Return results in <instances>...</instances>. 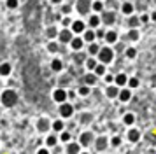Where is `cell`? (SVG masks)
Segmentation results:
<instances>
[{
	"mask_svg": "<svg viewBox=\"0 0 156 154\" xmlns=\"http://www.w3.org/2000/svg\"><path fill=\"white\" fill-rule=\"evenodd\" d=\"M44 142H46V147H49V149H55V147L58 145V142H60V137H58L56 133H48V135H46V140H44Z\"/></svg>",
	"mask_w": 156,
	"mask_h": 154,
	"instance_id": "19",
	"label": "cell"
},
{
	"mask_svg": "<svg viewBox=\"0 0 156 154\" xmlns=\"http://www.w3.org/2000/svg\"><path fill=\"white\" fill-rule=\"evenodd\" d=\"M74 37H76V35H74V32H72L70 28H60L58 42H60V44H70Z\"/></svg>",
	"mask_w": 156,
	"mask_h": 154,
	"instance_id": "8",
	"label": "cell"
},
{
	"mask_svg": "<svg viewBox=\"0 0 156 154\" xmlns=\"http://www.w3.org/2000/svg\"><path fill=\"white\" fill-rule=\"evenodd\" d=\"M18 5H20V2H18V0H5V7L11 9V11L18 9Z\"/></svg>",
	"mask_w": 156,
	"mask_h": 154,
	"instance_id": "44",
	"label": "cell"
},
{
	"mask_svg": "<svg viewBox=\"0 0 156 154\" xmlns=\"http://www.w3.org/2000/svg\"><path fill=\"white\" fill-rule=\"evenodd\" d=\"M125 58H126V60H135V58H137V49H135L133 46L125 47Z\"/></svg>",
	"mask_w": 156,
	"mask_h": 154,
	"instance_id": "35",
	"label": "cell"
},
{
	"mask_svg": "<svg viewBox=\"0 0 156 154\" xmlns=\"http://www.w3.org/2000/svg\"><path fill=\"white\" fill-rule=\"evenodd\" d=\"M93 119H95V117H93V114L88 112V114H83V116H81V123H83V124H90Z\"/></svg>",
	"mask_w": 156,
	"mask_h": 154,
	"instance_id": "43",
	"label": "cell"
},
{
	"mask_svg": "<svg viewBox=\"0 0 156 154\" xmlns=\"http://www.w3.org/2000/svg\"><path fill=\"white\" fill-rule=\"evenodd\" d=\"M97 60H98V63H104V65L112 63L114 61V49L111 47V46H102L98 56H97Z\"/></svg>",
	"mask_w": 156,
	"mask_h": 154,
	"instance_id": "2",
	"label": "cell"
},
{
	"mask_svg": "<svg viewBox=\"0 0 156 154\" xmlns=\"http://www.w3.org/2000/svg\"><path fill=\"white\" fill-rule=\"evenodd\" d=\"M35 154H51V149L44 145V147H41V149H37V152H35Z\"/></svg>",
	"mask_w": 156,
	"mask_h": 154,
	"instance_id": "46",
	"label": "cell"
},
{
	"mask_svg": "<svg viewBox=\"0 0 156 154\" xmlns=\"http://www.w3.org/2000/svg\"><path fill=\"white\" fill-rule=\"evenodd\" d=\"M58 114L62 119H70L74 116V105L70 102H65V103L58 105Z\"/></svg>",
	"mask_w": 156,
	"mask_h": 154,
	"instance_id": "5",
	"label": "cell"
},
{
	"mask_svg": "<svg viewBox=\"0 0 156 154\" xmlns=\"http://www.w3.org/2000/svg\"><path fill=\"white\" fill-rule=\"evenodd\" d=\"M60 137V142H63V144H69V142H72V135L70 131H67V130H63V131L58 135Z\"/></svg>",
	"mask_w": 156,
	"mask_h": 154,
	"instance_id": "38",
	"label": "cell"
},
{
	"mask_svg": "<svg viewBox=\"0 0 156 154\" xmlns=\"http://www.w3.org/2000/svg\"><path fill=\"white\" fill-rule=\"evenodd\" d=\"M100 49H102V44H97V42H91V44H88V54L93 56V58H97L100 53Z\"/></svg>",
	"mask_w": 156,
	"mask_h": 154,
	"instance_id": "26",
	"label": "cell"
},
{
	"mask_svg": "<svg viewBox=\"0 0 156 154\" xmlns=\"http://www.w3.org/2000/svg\"><path fill=\"white\" fill-rule=\"evenodd\" d=\"M133 96V89H130V88H121L119 89V95H118V100H119L121 103H128L130 100Z\"/></svg>",
	"mask_w": 156,
	"mask_h": 154,
	"instance_id": "12",
	"label": "cell"
},
{
	"mask_svg": "<svg viewBox=\"0 0 156 154\" xmlns=\"http://www.w3.org/2000/svg\"><path fill=\"white\" fill-rule=\"evenodd\" d=\"M58 33H60V28L55 26V25H51V26L46 28V37H48L49 40H55V39H58Z\"/></svg>",
	"mask_w": 156,
	"mask_h": 154,
	"instance_id": "25",
	"label": "cell"
},
{
	"mask_svg": "<svg viewBox=\"0 0 156 154\" xmlns=\"http://www.w3.org/2000/svg\"><path fill=\"white\" fill-rule=\"evenodd\" d=\"M77 95L79 96H83V98L90 96V95H91V86H88V84H81V86L77 88Z\"/></svg>",
	"mask_w": 156,
	"mask_h": 154,
	"instance_id": "31",
	"label": "cell"
},
{
	"mask_svg": "<svg viewBox=\"0 0 156 154\" xmlns=\"http://www.w3.org/2000/svg\"><path fill=\"white\" fill-rule=\"evenodd\" d=\"M135 121H137V116H135L133 112H126V114H123V124H125V126L133 128Z\"/></svg>",
	"mask_w": 156,
	"mask_h": 154,
	"instance_id": "23",
	"label": "cell"
},
{
	"mask_svg": "<svg viewBox=\"0 0 156 154\" xmlns=\"http://www.w3.org/2000/svg\"><path fill=\"white\" fill-rule=\"evenodd\" d=\"M84 39H83V37H81V35H76V37H74V39H72V42L70 44H69V46H70V49L72 51H76V53H77V51H81V49L84 47Z\"/></svg>",
	"mask_w": 156,
	"mask_h": 154,
	"instance_id": "17",
	"label": "cell"
},
{
	"mask_svg": "<svg viewBox=\"0 0 156 154\" xmlns=\"http://www.w3.org/2000/svg\"><path fill=\"white\" fill-rule=\"evenodd\" d=\"M100 25H102V18H100V14L91 12L90 16H88V28H93V30H97Z\"/></svg>",
	"mask_w": 156,
	"mask_h": 154,
	"instance_id": "15",
	"label": "cell"
},
{
	"mask_svg": "<svg viewBox=\"0 0 156 154\" xmlns=\"http://www.w3.org/2000/svg\"><path fill=\"white\" fill-rule=\"evenodd\" d=\"M126 37H128L130 42H137V40H140V32H139L137 28H130L126 32Z\"/></svg>",
	"mask_w": 156,
	"mask_h": 154,
	"instance_id": "30",
	"label": "cell"
},
{
	"mask_svg": "<svg viewBox=\"0 0 156 154\" xmlns=\"http://www.w3.org/2000/svg\"><path fill=\"white\" fill-rule=\"evenodd\" d=\"M121 12L125 14V16H133L135 14V5H133V2H123L121 4Z\"/></svg>",
	"mask_w": 156,
	"mask_h": 154,
	"instance_id": "21",
	"label": "cell"
},
{
	"mask_svg": "<svg viewBox=\"0 0 156 154\" xmlns=\"http://www.w3.org/2000/svg\"><path fill=\"white\" fill-rule=\"evenodd\" d=\"M4 2H5V0H4Z\"/></svg>",
	"mask_w": 156,
	"mask_h": 154,
	"instance_id": "55",
	"label": "cell"
},
{
	"mask_svg": "<svg viewBox=\"0 0 156 154\" xmlns=\"http://www.w3.org/2000/svg\"><path fill=\"white\" fill-rule=\"evenodd\" d=\"M104 11H105V9H104V2H102V0H93V4H91V12L102 14Z\"/></svg>",
	"mask_w": 156,
	"mask_h": 154,
	"instance_id": "32",
	"label": "cell"
},
{
	"mask_svg": "<svg viewBox=\"0 0 156 154\" xmlns=\"http://www.w3.org/2000/svg\"><path fill=\"white\" fill-rule=\"evenodd\" d=\"M76 95H77V91H69V100L70 98H76Z\"/></svg>",
	"mask_w": 156,
	"mask_h": 154,
	"instance_id": "50",
	"label": "cell"
},
{
	"mask_svg": "<svg viewBox=\"0 0 156 154\" xmlns=\"http://www.w3.org/2000/svg\"><path fill=\"white\" fill-rule=\"evenodd\" d=\"M51 123L53 121H49L48 117H39L35 123V128L39 133H42V135H48V133H51Z\"/></svg>",
	"mask_w": 156,
	"mask_h": 154,
	"instance_id": "7",
	"label": "cell"
},
{
	"mask_svg": "<svg viewBox=\"0 0 156 154\" xmlns=\"http://www.w3.org/2000/svg\"><path fill=\"white\" fill-rule=\"evenodd\" d=\"M83 39H84L86 44H91V42H97V32L93 30V28H86V32L81 35Z\"/></svg>",
	"mask_w": 156,
	"mask_h": 154,
	"instance_id": "22",
	"label": "cell"
},
{
	"mask_svg": "<svg viewBox=\"0 0 156 154\" xmlns=\"http://www.w3.org/2000/svg\"><path fill=\"white\" fill-rule=\"evenodd\" d=\"M140 86V81L137 79V77H128V86L126 88H130V89H137Z\"/></svg>",
	"mask_w": 156,
	"mask_h": 154,
	"instance_id": "39",
	"label": "cell"
},
{
	"mask_svg": "<svg viewBox=\"0 0 156 154\" xmlns=\"http://www.w3.org/2000/svg\"><path fill=\"white\" fill-rule=\"evenodd\" d=\"M119 89L116 84H107L105 86V96L111 98V100H118V95H119Z\"/></svg>",
	"mask_w": 156,
	"mask_h": 154,
	"instance_id": "14",
	"label": "cell"
},
{
	"mask_svg": "<svg viewBox=\"0 0 156 154\" xmlns=\"http://www.w3.org/2000/svg\"><path fill=\"white\" fill-rule=\"evenodd\" d=\"M98 154H102V152H98Z\"/></svg>",
	"mask_w": 156,
	"mask_h": 154,
	"instance_id": "54",
	"label": "cell"
},
{
	"mask_svg": "<svg viewBox=\"0 0 156 154\" xmlns=\"http://www.w3.org/2000/svg\"><path fill=\"white\" fill-rule=\"evenodd\" d=\"M151 21H154V23H156V11H154V12H151Z\"/></svg>",
	"mask_w": 156,
	"mask_h": 154,
	"instance_id": "51",
	"label": "cell"
},
{
	"mask_svg": "<svg viewBox=\"0 0 156 154\" xmlns=\"http://www.w3.org/2000/svg\"><path fill=\"white\" fill-rule=\"evenodd\" d=\"M95 138H97V137L93 135V131H90V130H84V131H81L77 142H79L83 147H86V149H88L90 145H93V144H95Z\"/></svg>",
	"mask_w": 156,
	"mask_h": 154,
	"instance_id": "4",
	"label": "cell"
},
{
	"mask_svg": "<svg viewBox=\"0 0 156 154\" xmlns=\"http://www.w3.org/2000/svg\"><path fill=\"white\" fill-rule=\"evenodd\" d=\"M0 117H2V110H0Z\"/></svg>",
	"mask_w": 156,
	"mask_h": 154,
	"instance_id": "53",
	"label": "cell"
},
{
	"mask_svg": "<svg viewBox=\"0 0 156 154\" xmlns=\"http://www.w3.org/2000/svg\"><path fill=\"white\" fill-rule=\"evenodd\" d=\"M49 2L53 5H62V4H63V0H49Z\"/></svg>",
	"mask_w": 156,
	"mask_h": 154,
	"instance_id": "49",
	"label": "cell"
},
{
	"mask_svg": "<svg viewBox=\"0 0 156 154\" xmlns=\"http://www.w3.org/2000/svg\"><path fill=\"white\" fill-rule=\"evenodd\" d=\"M81 154H90V151H81Z\"/></svg>",
	"mask_w": 156,
	"mask_h": 154,
	"instance_id": "52",
	"label": "cell"
},
{
	"mask_svg": "<svg viewBox=\"0 0 156 154\" xmlns=\"http://www.w3.org/2000/svg\"><path fill=\"white\" fill-rule=\"evenodd\" d=\"M95 74H97V77H104L107 74V65H104V63H98L97 67H95V70H93Z\"/></svg>",
	"mask_w": 156,
	"mask_h": 154,
	"instance_id": "36",
	"label": "cell"
},
{
	"mask_svg": "<svg viewBox=\"0 0 156 154\" xmlns=\"http://www.w3.org/2000/svg\"><path fill=\"white\" fill-rule=\"evenodd\" d=\"M139 19H140V25H146V23H149V21H151V14L142 12V14H139Z\"/></svg>",
	"mask_w": 156,
	"mask_h": 154,
	"instance_id": "45",
	"label": "cell"
},
{
	"mask_svg": "<svg viewBox=\"0 0 156 154\" xmlns=\"http://www.w3.org/2000/svg\"><path fill=\"white\" fill-rule=\"evenodd\" d=\"M51 70L53 72H62L63 70V61L60 58H53L51 60Z\"/></svg>",
	"mask_w": 156,
	"mask_h": 154,
	"instance_id": "34",
	"label": "cell"
},
{
	"mask_svg": "<svg viewBox=\"0 0 156 154\" xmlns=\"http://www.w3.org/2000/svg\"><path fill=\"white\" fill-rule=\"evenodd\" d=\"M100 18H102V25H105V26H112L116 23V12L114 11H104L100 14Z\"/></svg>",
	"mask_w": 156,
	"mask_h": 154,
	"instance_id": "10",
	"label": "cell"
},
{
	"mask_svg": "<svg viewBox=\"0 0 156 154\" xmlns=\"http://www.w3.org/2000/svg\"><path fill=\"white\" fill-rule=\"evenodd\" d=\"M121 144H123V138H121L119 135H114V137H111V147H119Z\"/></svg>",
	"mask_w": 156,
	"mask_h": 154,
	"instance_id": "42",
	"label": "cell"
},
{
	"mask_svg": "<svg viewBox=\"0 0 156 154\" xmlns=\"http://www.w3.org/2000/svg\"><path fill=\"white\" fill-rule=\"evenodd\" d=\"M86 23L83 19H74V23H72V26H70V30L74 32V35H83L86 32Z\"/></svg>",
	"mask_w": 156,
	"mask_h": 154,
	"instance_id": "11",
	"label": "cell"
},
{
	"mask_svg": "<svg viewBox=\"0 0 156 154\" xmlns=\"http://www.w3.org/2000/svg\"><path fill=\"white\" fill-rule=\"evenodd\" d=\"M65 130V119H62V117H58V119H55L53 123H51V131L53 133H56V135H60V133Z\"/></svg>",
	"mask_w": 156,
	"mask_h": 154,
	"instance_id": "18",
	"label": "cell"
},
{
	"mask_svg": "<svg viewBox=\"0 0 156 154\" xmlns=\"http://www.w3.org/2000/svg\"><path fill=\"white\" fill-rule=\"evenodd\" d=\"M95 32H97V39H105V33H107V30H98V28H97Z\"/></svg>",
	"mask_w": 156,
	"mask_h": 154,
	"instance_id": "48",
	"label": "cell"
},
{
	"mask_svg": "<svg viewBox=\"0 0 156 154\" xmlns=\"http://www.w3.org/2000/svg\"><path fill=\"white\" fill-rule=\"evenodd\" d=\"M51 98H53V102L55 103H65V102H69V91L65 89V88H60L58 86L56 89H53V93H51Z\"/></svg>",
	"mask_w": 156,
	"mask_h": 154,
	"instance_id": "3",
	"label": "cell"
},
{
	"mask_svg": "<svg viewBox=\"0 0 156 154\" xmlns=\"http://www.w3.org/2000/svg\"><path fill=\"white\" fill-rule=\"evenodd\" d=\"M11 72H12V67H11V63L9 61H2L0 63V75L2 77H9L11 75Z\"/></svg>",
	"mask_w": 156,
	"mask_h": 154,
	"instance_id": "28",
	"label": "cell"
},
{
	"mask_svg": "<svg viewBox=\"0 0 156 154\" xmlns=\"http://www.w3.org/2000/svg\"><path fill=\"white\" fill-rule=\"evenodd\" d=\"M140 137H142L140 130H137V128H128V131H126V140L130 142V144H137V142L140 140Z\"/></svg>",
	"mask_w": 156,
	"mask_h": 154,
	"instance_id": "13",
	"label": "cell"
},
{
	"mask_svg": "<svg viewBox=\"0 0 156 154\" xmlns=\"http://www.w3.org/2000/svg\"><path fill=\"white\" fill-rule=\"evenodd\" d=\"M0 103L5 109H12L18 103V93L14 89H4L0 93Z\"/></svg>",
	"mask_w": 156,
	"mask_h": 154,
	"instance_id": "1",
	"label": "cell"
},
{
	"mask_svg": "<svg viewBox=\"0 0 156 154\" xmlns=\"http://www.w3.org/2000/svg\"><path fill=\"white\" fill-rule=\"evenodd\" d=\"M60 42L58 40H48V44H46V49H48V53H51V54H56L58 51H60Z\"/></svg>",
	"mask_w": 156,
	"mask_h": 154,
	"instance_id": "27",
	"label": "cell"
},
{
	"mask_svg": "<svg viewBox=\"0 0 156 154\" xmlns=\"http://www.w3.org/2000/svg\"><path fill=\"white\" fill-rule=\"evenodd\" d=\"M60 12H62V16H70L72 5L70 4H62V5H60Z\"/></svg>",
	"mask_w": 156,
	"mask_h": 154,
	"instance_id": "40",
	"label": "cell"
},
{
	"mask_svg": "<svg viewBox=\"0 0 156 154\" xmlns=\"http://www.w3.org/2000/svg\"><path fill=\"white\" fill-rule=\"evenodd\" d=\"M72 23H74V18L72 16H63L62 18V28H70Z\"/></svg>",
	"mask_w": 156,
	"mask_h": 154,
	"instance_id": "41",
	"label": "cell"
},
{
	"mask_svg": "<svg viewBox=\"0 0 156 154\" xmlns=\"http://www.w3.org/2000/svg\"><path fill=\"white\" fill-rule=\"evenodd\" d=\"M93 145H95V149H97V152H104V151H107V147H111V138L100 135V137L95 138V144H93Z\"/></svg>",
	"mask_w": 156,
	"mask_h": 154,
	"instance_id": "9",
	"label": "cell"
},
{
	"mask_svg": "<svg viewBox=\"0 0 156 154\" xmlns=\"http://www.w3.org/2000/svg\"><path fill=\"white\" fill-rule=\"evenodd\" d=\"M91 4H93V0H76V11L81 16L91 14Z\"/></svg>",
	"mask_w": 156,
	"mask_h": 154,
	"instance_id": "6",
	"label": "cell"
},
{
	"mask_svg": "<svg viewBox=\"0 0 156 154\" xmlns=\"http://www.w3.org/2000/svg\"><path fill=\"white\" fill-rule=\"evenodd\" d=\"M100 77H97V74L95 72H88L84 75V84H88V86H95V84L98 82Z\"/></svg>",
	"mask_w": 156,
	"mask_h": 154,
	"instance_id": "29",
	"label": "cell"
},
{
	"mask_svg": "<svg viewBox=\"0 0 156 154\" xmlns=\"http://www.w3.org/2000/svg\"><path fill=\"white\" fill-rule=\"evenodd\" d=\"M81 151H83V145L79 142H74V140L65 145V152L67 154H81Z\"/></svg>",
	"mask_w": 156,
	"mask_h": 154,
	"instance_id": "16",
	"label": "cell"
},
{
	"mask_svg": "<svg viewBox=\"0 0 156 154\" xmlns=\"http://www.w3.org/2000/svg\"><path fill=\"white\" fill-rule=\"evenodd\" d=\"M97 65H98V60H97V58H93V56H90V58H86L84 67H86V70H88V72H93Z\"/></svg>",
	"mask_w": 156,
	"mask_h": 154,
	"instance_id": "33",
	"label": "cell"
},
{
	"mask_svg": "<svg viewBox=\"0 0 156 154\" xmlns=\"http://www.w3.org/2000/svg\"><path fill=\"white\" fill-rule=\"evenodd\" d=\"M118 39H119V33H118V30H107L105 39H104V40H105L107 44H116V42H118Z\"/></svg>",
	"mask_w": 156,
	"mask_h": 154,
	"instance_id": "24",
	"label": "cell"
},
{
	"mask_svg": "<svg viewBox=\"0 0 156 154\" xmlns=\"http://www.w3.org/2000/svg\"><path fill=\"white\" fill-rule=\"evenodd\" d=\"M140 26V19H139V16H130L128 18V28H139Z\"/></svg>",
	"mask_w": 156,
	"mask_h": 154,
	"instance_id": "37",
	"label": "cell"
},
{
	"mask_svg": "<svg viewBox=\"0 0 156 154\" xmlns=\"http://www.w3.org/2000/svg\"><path fill=\"white\" fill-rule=\"evenodd\" d=\"M114 84H116L118 88H126L128 86V75L125 74V72L116 74V75H114Z\"/></svg>",
	"mask_w": 156,
	"mask_h": 154,
	"instance_id": "20",
	"label": "cell"
},
{
	"mask_svg": "<svg viewBox=\"0 0 156 154\" xmlns=\"http://www.w3.org/2000/svg\"><path fill=\"white\" fill-rule=\"evenodd\" d=\"M104 81H105L107 84H114V75L112 74H105V75H104Z\"/></svg>",
	"mask_w": 156,
	"mask_h": 154,
	"instance_id": "47",
	"label": "cell"
}]
</instances>
